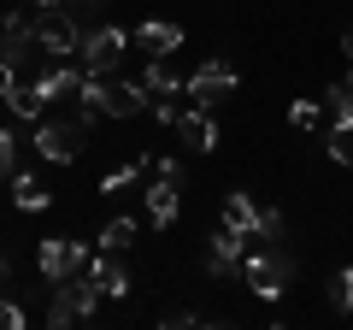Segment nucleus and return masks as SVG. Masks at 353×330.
Returning a JSON list of instances; mask_svg holds the SVG:
<instances>
[{
    "mask_svg": "<svg viewBox=\"0 0 353 330\" xmlns=\"http://www.w3.org/2000/svg\"><path fill=\"white\" fill-rule=\"evenodd\" d=\"M241 283H248L259 301H277V295L294 283V260H289V248H283V242H271V248L248 254V260H241Z\"/></svg>",
    "mask_w": 353,
    "mask_h": 330,
    "instance_id": "f257e3e1",
    "label": "nucleus"
},
{
    "mask_svg": "<svg viewBox=\"0 0 353 330\" xmlns=\"http://www.w3.org/2000/svg\"><path fill=\"white\" fill-rule=\"evenodd\" d=\"M94 307H101V283H94V271H77V278L59 283V295H53V307H48V324L71 330V324H83V318H94Z\"/></svg>",
    "mask_w": 353,
    "mask_h": 330,
    "instance_id": "f03ea898",
    "label": "nucleus"
},
{
    "mask_svg": "<svg viewBox=\"0 0 353 330\" xmlns=\"http://www.w3.org/2000/svg\"><path fill=\"white\" fill-rule=\"evenodd\" d=\"M88 148V118H41L36 124V153L48 165H71Z\"/></svg>",
    "mask_w": 353,
    "mask_h": 330,
    "instance_id": "7ed1b4c3",
    "label": "nucleus"
},
{
    "mask_svg": "<svg viewBox=\"0 0 353 330\" xmlns=\"http://www.w3.org/2000/svg\"><path fill=\"white\" fill-rule=\"evenodd\" d=\"M83 18L71 12V6H41V18H36V41H41V53H53V59H65V53H83Z\"/></svg>",
    "mask_w": 353,
    "mask_h": 330,
    "instance_id": "20e7f679",
    "label": "nucleus"
},
{
    "mask_svg": "<svg viewBox=\"0 0 353 330\" xmlns=\"http://www.w3.org/2000/svg\"><path fill=\"white\" fill-rule=\"evenodd\" d=\"M83 260H88V248H83V242H71V236H41V248H36V266H41V278H48V283L77 278Z\"/></svg>",
    "mask_w": 353,
    "mask_h": 330,
    "instance_id": "39448f33",
    "label": "nucleus"
},
{
    "mask_svg": "<svg viewBox=\"0 0 353 330\" xmlns=\"http://www.w3.org/2000/svg\"><path fill=\"white\" fill-rule=\"evenodd\" d=\"M124 48H130V36H124L118 24L88 30V36H83V71H88V77H106L118 59H124Z\"/></svg>",
    "mask_w": 353,
    "mask_h": 330,
    "instance_id": "423d86ee",
    "label": "nucleus"
},
{
    "mask_svg": "<svg viewBox=\"0 0 353 330\" xmlns=\"http://www.w3.org/2000/svg\"><path fill=\"white\" fill-rule=\"evenodd\" d=\"M230 89H236V65H230V59H206L201 71L189 77V95H194V106H206V113H212V106L224 101Z\"/></svg>",
    "mask_w": 353,
    "mask_h": 330,
    "instance_id": "0eeeda50",
    "label": "nucleus"
},
{
    "mask_svg": "<svg viewBox=\"0 0 353 330\" xmlns=\"http://www.w3.org/2000/svg\"><path fill=\"white\" fill-rule=\"evenodd\" d=\"M36 48H41V41H36V18H30V12H12L6 24H0V59H6V65H24Z\"/></svg>",
    "mask_w": 353,
    "mask_h": 330,
    "instance_id": "6e6552de",
    "label": "nucleus"
},
{
    "mask_svg": "<svg viewBox=\"0 0 353 330\" xmlns=\"http://www.w3.org/2000/svg\"><path fill=\"white\" fill-rule=\"evenodd\" d=\"M176 142H183V148L189 153H212L218 148V124H212V113H206V106H194V113H176Z\"/></svg>",
    "mask_w": 353,
    "mask_h": 330,
    "instance_id": "1a4fd4ad",
    "label": "nucleus"
},
{
    "mask_svg": "<svg viewBox=\"0 0 353 330\" xmlns=\"http://www.w3.org/2000/svg\"><path fill=\"white\" fill-rule=\"evenodd\" d=\"M206 271L212 278H241V236L230 224L218 236H206Z\"/></svg>",
    "mask_w": 353,
    "mask_h": 330,
    "instance_id": "9d476101",
    "label": "nucleus"
},
{
    "mask_svg": "<svg viewBox=\"0 0 353 330\" xmlns=\"http://www.w3.org/2000/svg\"><path fill=\"white\" fill-rule=\"evenodd\" d=\"M259 218H265V206L253 201V195H224V224L236 230L241 242H253V236H259Z\"/></svg>",
    "mask_w": 353,
    "mask_h": 330,
    "instance_id": "9b49d317",
    "label": "nucleus"
},
{
    "mask_svg": "<svg viewBox=\"0 0 353 330\" xmlns=\"http://www.w3.org/2000/svg\"><path fill=\"white\" fill-rule=\"evenodd\" d=\"M88 271H94L101 295H112V301H124V295H130V266H124V260L112 254V248H101V260H94Z\"/></svg>",
    "mask_w": 353,
    "mask_h": 330,
    "instance_id": "f8f14e48",
    "label": "nucleus"
},
{
    "mask_svg": "<svg viewBox=\"0 0 353 330\" xmlns=\"http://www.w3.org/2000/svg\"><path fill=\"white\" fill-rule=\"evenodd\" d=\"M36 89H41V101H65V95H77V89H83V71H71L65 59H53L48 71L36 77Z\"/></svg>",
    "mask_w": 353,
    "mask_h": 330,
    "instance_id": "ddd939ff",
    "label": "nucleus"
},
{
    "mask_svg": "<svg viewBox=\"0 0 353 330\" xmlns=\"http://www.w3.org/2000/svg\"><path fill=\"white\" fill-rule=\"evenodd\" d=\"M148 106V83H106V118H136Z\"/></svg>",
    "mask_w": 353,
    "mask_h": 330,
    "instance_id": "4468645a",
    "label": "nucleus"
},
{
    "mask_svg": "<svg viewBox=\"0 0 353 330\" xmlns=\"http://www.w3.org/2000/svg\"><path fill=\"white\" fill-rule=\"evenodd\" d=\"M136 41L148 53H176V48H183V24H171V18H148V24L136 30Z\"/></svg>",
    "mask_w": 353,
    "mask_h": 330,
    "instance_id": "2eb2a0df",
    "label": "nucleus"
},
{
    "mask_svg": "<svg viewBox=\"0 0 353 330\" xmlns=\"http://www.w3.org/2000/svg\"><path fill=\"white\" fill-rule=\"evenodd\" d=\"M148 213H153V224H176V183L171 177H159V183H148Z\"/></svg>",
    "mask_w": 353,
    "mask_h": 330,
    "instance_id": "dca6fc26",
    "label": "nucleus"
},
{
    "mask_svg": "<svg viewBox=\"0 0 353 330\" xmlns=\"http://www.w3.org/2000/svg\"><path fill=\"white\" fill-rule=\"evenodd\" d=\"M141 83H148V95H176V89H189V83L165 65V53H153V65H148V77H141Z\"/></svg>",
    "mask_w": 353,
    "mask_h": 330,
    "instance_id": "f3484780",
    "label": "nucleus"
},
{
    "mask_svg": "<svg viewBox=\"0 0 353 330\" xmlns=\"http://www.w3.org/2000/svg\"><path fill=\"white\" fill-rule=\"evenodd\" d=\"M148 153H136V159H130V165H118V171H106V177H101V195H118V189H130V183H136L141 177V171H148Z\"/></svg>",
    "mask_w": 353,
    "mask_h": 330,
    "instance_id": "a211bd4d",
    "label": "nucleus"
},
{
    "mask_svg": "<svg viewBox=\"0 0 353 330\" xmlns=\"http://www.w3.org/2000/svg\"><path fill=\"white\" fill-rule=\"evenodd\" d=\"M12 189H18V206H24V213H41V206L53 201V195L41 189V183L30 177V171H12Z\"/></svg>",
    "mask_w": 353,
    "mask_h": 330,
    "instance_id": "6ab92c4d",
    "label": "nucleus"
},
{
    "mask_svg": "<svg viewBox=\"0 0 353 330\" xmlns=\"http://www.w3.org/2000/svg\"><path fill=\"white\" fill-rule=\"evenodd\" d=\"M330 159H336V165H353V113L336 118V130H330Z\"/></svg>",
    "mask_w": 353,
    "mask_h": 330,
    "instance_id": "aec40b11",
    "label": "nucleus"
},
{
    "mask_svg": "<svg viewBox=\"0 0 353 330\" xmlns=\"http://www.w3.org/2000/svg\"><path fill=\"white\" fill-rule=\"evenodd\" d=\"M6 106H12V118H41V106H48V101H41V89H36V83H18Z\"/></svg>",
    "mask_w": 353,
    "mask_h": 330,
    "instance_id": "412c9836",
    "label": "nucleus"
},
{
    "mask_svg": "<svg viewBox=\"0 0 353 330\" xmlns=\"http://www.w3.org/2000/svg\"><path fill=\"white\" fill-rule=\"evenodd\" d=\"M130 242H136V218H112V224L101 230V248H112V254H124Z\"/></svg>",
    "mask_w": 353,
    "mask_h": 330,
    "instance_id": "4be33fe9",
    "label": "nucleus"
},
{
    "mask_svg": "<svg viewBox=\"0 0 353 330\" xmlns=\"http://www.w3.org/2000/svg\"><path fill=\"white\" fill-rule=\"evenodd\" d=\"M324 101H330V113H336V118H347V113H353V65H347V77H341V83H330Z\"/></svg>",
    "mask_w": 353,
    "mask_h": 330,
    "instance_id": "5701e85b",
    "label": "nucleus"
},
{
    "mask_svg": "<svg viewBox=\"0 0 353 330\" xmlns=\"http://www.w3.org/2000/svg\"><path fill=\"white\" fill-rule=\"evenodd\" d=\"M330 301H336L341 313H353V266L336 271V283H330Z\"/></svg>",
    "mask_w": 353,
    "mask_h": 330,
    "instance_id": "b1692460",
    "label": "nucleus"
},
{
    "mask_svg": "<svg viewBox=\"0 0 353 330\" xmlns=\"http://www.w3.org/2000/svg\"><path fill=\"white\" fill-rule=\"evenodd\" d=\"M18 130H0V177H12V171H18Z\"/></svg>",
    "mask_w": 353,
    "mask_h": 330,
    "instance_id": "393cba45",
    "label": "nucleus"
},
{
    "mask_svg": "<svg viewBox=\"0 0 353 330\" xmlns=\"http://www.w3.org/2000/svg\"><path fill=\"white\" fill-rule=\"evenodd\" d=\"M289 124L294 130H318V101H294L289 106Z\"/></svg>",
    "mask_w": 353,
    "mask_h": 330,
    "instance_id": "a878e982",
    "label": "nucleus"
},
{
    "mask_svg": "<svg viewBox=\"0 0 353 330\" xmlns=\"http://www.w3.org/2000/svg\"><path fill=\"white\" fill-rule=\"evenodd\" d=\"M0 330H24V307L18 301H0Z\"/></svg>",
    "mask_w": 353,
    "mask_h": 330,
    "instance_id": "bb28decb",
    "label": "nucleus"
},
{
    "mask_svg": "<svg viewBox=\"0 0 353 330\" xmlns=\"http://www.w3.org/2000/svg\"><path fill=\"white\" fill-rule=\"evenodd\" d=\"M12 89H18V65L0 59V101H12Z\"/></svg>",
    "mask_w": 353,
    "mask_h": 330,
    "instance_id": "cd10ccee",
    "label": "nucleus"
},
{
    "mask_svg": "<svg viewBox=\"0 0 353 330\" xmlns=\"http://www.w3.org/2000/svg\"><path fill=\"white\" fill-rule=\"evenodd\" d=\"M65 6H71V12L83 18V12H94V6H101V0H65Z\"/></svg>",
    "mask_w": 353,
    "mask_h": 330,
    "instance_id": "c85d7f7f",
    "label": "nucleus"
},
{
    "mask_svg": "<svg viewBox=\"0 0 353 330\" xmlns=\"http://www.w3.org/2000/svg\"><path fill=\"white\" fill-rule=\"evenodd\" d=\"M341 53H347V65H353V24L341 30Z\"/></svg>",
    "mask_w": 353,
    "mask_h": 330,
    "instance_id": "c756f323",
    "label": "nucleus"
},
{
    "mask_svg": "<svg viewBox=\"0 0 353 330\" xmlns=\"http://www.w3.org/2000/svg\"><path fill=\"white\" fill-rule=\"evenodd\" d=\"M0 283H6V254H0Z\"/></svg>",
    "mask_w": 353,
    "mask_h": 330,
    "instance_id": "7c9ffc66",
    "label": "nucleus"
},
{
    "mask_svg": "<svg viewBox=\"0 0 353 330\" xmlns=\"http://www.w3.org/2000/svg\"><path fill=\"white\" fill-rule=\"evenodd\" d=\"M24 6H53V0H24Z\"/></svg>",
    "mask_w": 353,
    "mask_h": 330,
    "instance_id": "2f4dec72",
    "label": "nucleus"
}]
</instances>
